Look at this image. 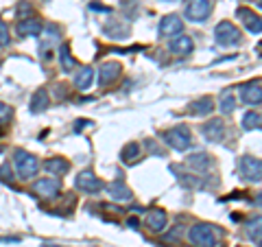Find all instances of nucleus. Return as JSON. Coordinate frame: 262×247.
Here are the masks:
<instances>
[{
    "instance_id": "f257e3e1",
    "label": "nucleus",
    "mask_w": 262,
    "mask_h": 247,
    "mask_svg": "<svg viewBox=\"0 0 262 247\" xmlns=\"http://www.w3.org/2000/svg\"><path fill=\"white\" fill-rule=\"evenodd\" d=\"M164 142H166L170 149H175V151H188L192 147L190 129H188L186 125H177L173 129L164 131Z\"/></svg>"
},
{
    "instance_id": "f03ea898",
    "label": "nucleus",
    "mask_w": 262,
    "mask_h": 247,
    "mask_svg": "<svg viewBox=\"0 0 262 247\" xmlns=\"http://www.w3.org/2000/svg\"><path fill=\"white\" fill-rule=\"evenodd\" d=\"M13 162H15V171H18V177L22 179H31L33 175H37L39 171V162L35 155L27 153L24 149H18L13 153Z\"/></svg>"
},
{
    "instance_id": "7ed1b4c3",
    "label": "nucleus",
    "mask_w": 262,
    "mask_h": 247,
    "mask_svg": "<svg viewBox=\"0 0 262 247\" xmlns=\"http://www.w3.org/2000/svg\"><path fill=\"white\" fill-rule=\"evenodd\" d=\"M188 236H190V243L196 247H216V234H214V230H212V225H208V223L192 225Z\"/></svg>"
},
{
    "instance_id": "20e7f679",
    "label": "nucleus",
    "mask_w": 262,
    "mask_h": 247,
    "mask_svg": "<svg viewBox=\"0 0 262 247\" xmlns=\"http://www.w3.org/2000/svg\"><path fill=\"white\" fill-rule=\"evenodd\" d=\"M214 39L219 46H234L241 42V31L232 22H219L214 29Z\"/></svg>"
},
{
    "instance_id": "39448f33",
    "label": "nucleus",
    "mask_w": 262,
    "mask_h": 247,
    "mask_svg": "<svg viewBox=\"0 0 262 247\" xmlns=\"http://www.w3.org/2000/svg\"><path fill=\"white\" fill-rule=\"evenodd\" d=\"M238 171L247 182H260L262 179V160L253 158V155H243L238 162Z\"/></svg>"
},
{
    "instance_id": "423d86ee",
    "label": "nucleus",
    "mask_w": 262,
    "mask_h": 247,
    "mask_svg": "<svg viewBox=\"0 0 262 247\" xmlns=\"http://www.w3.org/2000/svg\"><path fill=\"white\" fill-rule=\"evenodd\" d=\"M212 13L210 0H190L186 7V20L190 22H206Z\"/></svg>"
},
{
    "instance_id": "0eeeda50",
    "label": "nucleus",
    "mask_w": 262,
    "mask_h": 247,
    "mask_svg": "<svg viewBox=\"0 0 262 247\" xmlns=\"http://www.w3.org/2000/svg\"><path fill=\"white\" fill-rule=\"evenodd\" d=\"M75 186L79 188L81 193H88V195H96V193H101V188H103V182L98 179L92 171H83V173H79L77 179H75Z\"/></svg>"
},
{
    "instance_id": "6e6552de",
    "label": "nucleus",
    "mask_w": 262,
    "mask_h": 247,
    "mask_svg": "<svg viewBox=\"0 0 262 247\" xmlns=\"http://www.w3.org/2000/svg\"><path fill=\"white\" fill-rule=\"evenodd\" d=\"M33 191H35L39 197H44V199H55L61 191V184L57 182L55 177H42L33 184Z\"/></svg>"
},
{
    "instance_id": "1a4fd4ad",
    "label": "nucleus",
    "mask_w": 262,
    "mask_h": 247,
    "mask_svg": "<svg viewBox=\"0 0 262 247\" xmlns=\"http://www.w3.org/2000/svg\"><path fill=\"white\" fill-rule=\"evenodd\" d=\"M182 33H184V22L179 15L170 13L166 18H162V22H160V35L162 37H177V35H182Z\"/></svg>"
},
{
    "instance_id": "9d476101",
    "label": "nucleus",
    "mask_w": 262,
    "mask_h": 247,
    "mask_svg": "<svg viewBox=\"0 0 262 247\" xmlns=\"http://www.w3.org/2000/svg\"><path fill=\"white\" fill-rule=\"evenodd\" d=\"M201 134L206 136V140H210V142H221V140L225 138V122L219 118H212L201 127Z\"/></svg>"
},
{
    "instance_id": "9b49d317",
    "label": "nucleus",
    "mask_w": 262,
    "mask_h": 247,
    "mask_svg": "<svg viewBox=\"0 0 262 247\" xmlns=\"http://www.w3.org/2000/svg\"><path fill=\"white\" fill-rule=\"evenodd\" d=\"M118 77H120V64H116V61H107L98 68V84L103 88L114 84Z\"/></svg>"
},
{
    "instance_id": "f8f14e48",
    "label": "nucleus",
    "mask_w": 262,
    "mask_h": 247,
    "mask_svg": "<svg viewBox=\"0 0 262 247\" xmlns=\"http://www.w3.org/2000/svg\"><path fill=\"white\" fill-rule=\"evenodd\" d=\"M42 29H44V24L37 18H22L18 22V35L22 37H37L42 33Z\"/></svg>"
},
{
    "instance_id": "ddd939ff",
    "label": "nucleus",
    "mask_w": 262,
    "mask_h": 247,
    "mask_svg": "<svg viewBox=\"0 0 262 247\" xmlns=\"http://www.w3.org/2000/svg\"><path fill=\"white\" fill-rule=\"evenodd\" d=\"M144 221H146V228H149L151 232H162V230L166 228V223H168V217H166V212H164V210L153 208V210L146 212Z\"/></svg>"
},
{
    "instance_id": "4468645a",
    "label": "nucleus",
    "mask_w": 262,
    "mask_h": 247,
    "mask_svg": "<svg viewBox=\"0 0 262 247\" xmlns=\"http://www.w3.org/2000/svg\"><path fill=\"white\" fill-rule=\"evenodd\" d=\"M241 98H243V101L247 103V105H260V103H262V86L258 84V81L243 86V90H241Z\"/></svg>"
},
{
    "instance_id": "2eb2a0df",
    "label": "nucleus",
    "mask_w": 262,
    "mask_h": 247,
    "mask_svg": "<svg viewBox=\"0 0 262 247\" xmlns=\"http://www.w3.org/2000/svg\"><path fill=\"white\" fill-rule=\"evenodd\" d=\"M236 15L247 24V31L253 33V35H258V33L262 31V15H256L249 9H236Z\"/></svg>"
},
{
    "instance_id": "dca6fc26",
    "label": "nucleus",
    "mask_w": 262,
    "mask_h": 247,
    "mask_svg": "<svg viewBox=\"0 0 262 247\" xmlns=\"http://www.w3.org/2000/svg\"><path fill=\"white\" fill-rule=\"evenodd\" d=\"M192 48H194V42L190 35H177L170 42V53H175V55H190Z\"/></svg>"
},
{
    "instance_id": "f3484780",
    "label": "nucleus",
    "mask_w": 262,
    "mask_h": 247,
    "mask_svg": "<svg viewBox=\"0 0 262 247\" xmlns=\"http://www.w3.org/2000/svg\"><path fill=\"white\" fill-rule=\"evenodd\" d=\"M107 193H110L112 199H116V201H129L131 195H134V193H131V188L125 182H114V184H110Z\"/></svg>"
},
{
    "instance_id": "a211bd4d",
    "label": "nucleus",
    "mask_w": 262,
    "mask_h": 247,
    "mask_svg": "<svg viewBox=\"0 0 262 247\" xmlns=\"http://www.w3.org/2000/svg\"><path fill=\"white\" fill-rule=\"evenodd\" d=\"M44 169L51 173V175H66L70 171V162L63 158H51L44 162Z\"/></svg>"
},
{
    "instance_id": "6ab92c4d",
    "label": "nucleus",
    "mask_w": 262,
    "mask_h": 247,
    "mask_svg": "<svg viewBox=\"0 0 262 247\" xmlns=\"http://www.w3.org/2000/svg\"><path fill=\"white\" fill-rule=\"evenodd\" d=\"M212 110H214V101H212L210 96L199 98V101L190 103V108H188V112L194 114V116H206V114H210Z\"/></svg>"
},
{
    "instance_id": "aec40b11",
    "label": "nucleus",
    "mask_w": 262,
    "mask_h": 247,
    "mask_svg": "<svg viewBox=\"0 0 262 247\" xmlns=\"http://www.w3.org/2000/svg\"><path fill=\"white\" fill-rule=\"evenodd\" d=\"M92 79H94V70L90 68V66H83V68H79L77 77H75V86L79 90H88L92 86Z\"/></svg>"
},
{
    "instance_id": "412c9836",
    "label": "nucleus",
    "mask_w": 262,
    "mask_h": 247,
    "mask_svg": "<svg viewBox=\"0 0 262 247\" xmlns=\"http://www.w3.org/2000/svg\"><path fill=\"white\" fill-rule=\"evenodd\" d=\"M138 158H140V145L138 142H129L122 147L120 151V160L125 164H131V162H138Z\"/></svg>"
},
{
    "instance_id": "4be33fe9",
    "label": "nucleus",
    "mask_w": 262,
    "mask_h": 247,
    "mask_svg": "<svg viewBox=\"0 0 262 247\" xmlns=\"http://www.w3.org/2000/svg\"><path fill=\"white\" fill-rule=\"evenodd\" d=\"M46 108H48V92L46 90H37V92L33 94V98H31V112L39 114V112H44Z\"/></svg>"
},
{
    "instance_id": "5701e85b",
    "label": "nucleus",
    "mask_w": 262,
    "mask_h": 247,
    "mask_svg": "<svg viewBox=\"0 0 262 247\" xmlns=\"http://www.w3.org/2000/svg\"><path fill=\"white\" fill-rule=\"evenodd\" d=\"M219 110L223 114H232L236 110V94L232 92V90H225L223 94H221L219 98Z\"/></svg>"
},
{
    "instance_id": "b1692460",
    "label": "nucleus",
    "mask_w": 262,
    "mask_h": 247,
    "mask_svg": "<svg viewBox=\"0 0 262 247\" xmlns=\"http://www.w3.org/2000/svg\"><path fill=\"white\" fill-rule=\"evenodd\" d=\"M59 61H61V70H63V72H72V70L77 68V61L72 59L68 44H63V46L59 48Z\"/></svg>"
},
{
    "instance_id": "393cba45",
    "label": "nucleus",
    "mask_w": 262,
    "mask_h": 247,
    "mask_svg": "<svg viewBox=\"0 0 262 247\" xmlns=\"http://www.w3.org/2000/svg\"><path fill=\"white\" fill-rule=\"evenodd\" d=\"M188 167H192L194 171H208L210 169V158H208V153H194L188 158Z\"/></svg>"
},
{
    "instance_id": "a878e982",
    "label": "nucleus",
    "mask_w": 262,
    "mask_h": 247,
    "mask_svg": "<svg viewBox=\"0 0 262 247\" xmlns=\"http://www.w3.org/2000/svg\"><path fill=\"white\" fill-rule=\"evenodd\" d=\"M247 234L251 238H262V215L247 221Z\"/></svg>"
},
{
    "instance_id": "bb28decb",
    "label": "nucleus",
    "mask_w": 262,
    "mask_h": 247,
    "mask_svg": "<svg viewBox=\"0 0 262 247\" xmlns=\"http://www.w3.org/2000/svg\"><path fill=\"white\" fill-rule=\"evenodd\" d=\"M260 114H256V112H247L243 116V129H256V127H260Z\"/></svg>"
},
{
    "instance_id": "cd10ccee",
    "label": "nucleus",
    "mask_w": 262,
    "mask_h": 247,
    "mask_svg": "<svg viewBox=\"0 0 262 247\" xmlns=\"http://www.w3.org/2000/svg\"><path fill=\"white\" fill-rule=\"evenodd\" d=\"M11 114H13V112H11V108H9V105L0 101V127H5L7 122L11 120Z\"/></svg>"
},
{
    "instance_id": "c85d7f7f",
    "label": "nucleus",
    "mask_w": 262,
    "mask_h": 247,
    "mask_svg": "<svg viewBox=\"0 0 262 247\" xmlns=\"http://www.w3.org/2000/svg\"><path fill=\"white\" fill-rule=\"evenodd\" d=\"M7 44H9V27L0 18V46H7Z\"/></svg>"
},
{
    "instance_id": "c756f323",
    "label": "nucleus",
    "mask_w": 262,
    "mask_h": 247,
    "mask_svg": "<svg viewBox=\"0 0 262 247\" xmlns=\"http://www.w3.org/2000/svg\"><path fill=\"white\" fill-rule=\"evenodd\" d=\"M0 179L7 184H13V173H11L9 164H3V167H0Z\"/></svg>"
},
{
    "instance_id": "7c9ffc66",
    "label": "nucleus",
    "mask_w": 262,
    "mask_h": 247,
    "mask_svg": "<svg viewBox=\"0 0 262 247\" xmlns=\"http://www.w3.org/2000/svg\"><path fill=\"white\" fill-rule=\"evenodd\" d=\"M88 122H90V120H77V125H75V131H81V129H83V127L88 125Z\"/></svg>"
},
{
    "instance_id": "2f4dec72",
    "label": "nucleus",
    "mask_w": 262,
    "mask_h": 247,
    "mask_svg": "<svg viewBox=\"0 0 262 247\" xmlns=\"http://www.w3.org/2000/svg\"><path fill=\"white\" fill-rule=\"evenodd\" d=\"M127 225H129V228H138V219H136V217H129V219H127Z\"/></svg>"
},
{
    "instance_id": "473e14b6",
    "label": "nucleus",
    "mask_w": 262,
    "mask_h": 247,
    "mask_svg": "<svg viewBox=\"0 0 262 247\" xmlns=\"http://www.w3.org/2000/svg\"><path fill=\"white\" fill-rule=\"evenodd\" d=\"M253 203H256L258 208H262V193H258L256 197H253Z\"/></svg>"
},
{
    "instance_id": "72a5a7b5",
    "label": "nucleus",
    "mask_w": 262,
    "mask_h": 247,
    "mask_svg": "<svg viewBox=\"0 0 262 247\" xmlns=\"http://www.w3.org/2000/svg\"><path fill=\"white\" fill-rule=\"evenodd\" d=\"M162 3H177V0H162Z\"/></svg>"
},
{
    "instance_id": "f704fd0d",
    "label": "nucleus",
    "mask_w": 262,
    "mask_h": 247,
    "mask_svg": "<svg viewBox=\"0 0 262 247\" xmlns=\"http://www.w3.org/2000/svg\"><path fill=\"white\" fill-rule=\"evenodd\" d=\"M258 7H262V0H258Z\"/></svg>"
},
{
    "instance_id": "c9c22d12",
    "label": "nucleus",
    "mask_w": 262,
    "mask_h": 247,
    "mask_svg": "<svg viewBox=\"0 0 262 247\" xmlns=\"http://www.w3.org/2000/svg\"><path fill=\"white\" fill-rule=\"evenodd\" d=\"M258 247H262V241H260V243H258Z\"/></svg>"
}]
</instances>
